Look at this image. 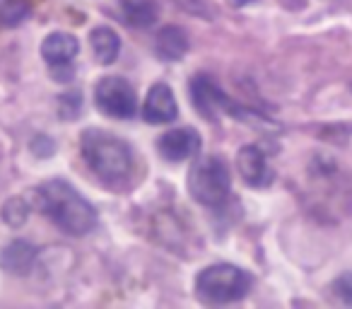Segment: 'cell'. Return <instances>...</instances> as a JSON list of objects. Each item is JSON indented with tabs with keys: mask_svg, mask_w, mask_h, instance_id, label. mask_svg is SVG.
I'll list each match as a JSON object with an SVG mask.
<instances>
[{
	"mask_svg": "<svg viewBox=\"0 0 352 309\" xmlns=\"http://www.w3.org/2000/svg\"><path fill=\"white\" fill-rule=\"evenodd\" d=\"M36 201H39L41 213L65 235L82 237L97 225L94 206L63 179H51V182L41 184L36 191Z\"/></svg>",
	"mask_w": 352,
	"mask_h": 309,
	"instance_id": "6da1fadb",
	"label": "cell"
},
{
	"mask_svg": "<svg viewBox=\"0 0 352 309\" xmlns=\"http://www.w3.org/2000/svg\"><path fill=\"white\" fill-rule=\"evenodd\" d=\"M80 150L87 167L109 187L126 182L133 169V152L128 142L102 128H87L80 140Z\"/></svg>",
	"mask_w": 352,
	"mask_h": 309,
	"instance_id": "7a4b0ae2",
	"label": "cell"
},
{
	"mask_svg": "<svg viewBox=\"0 0 352 309\" xmlns=\"http://www.w3.org/2000/svg\"><path fill=\"white\" fill-rule=\"evenodd\" d=\"M251 275L232 264L208 266L196 278V295L206 304H232L249 295Z\"/></svg>",
	"mask_w": 352,
	"mask_h": 309,
	"instance_id": "3957f363",
	"label": "cell"
},
{
	"mask_svg": "<svg viewBox=\"0 0 352 309\" xmlns=\"http://www.w3.org/2000/svg\"><path fill=\"white\" fill-rule=\"evenodd\" d=\"M186 187H188V193L193 196V201H198L201 206H208V208L225 206L232 193L230 167L225 164V160L215 158V155L198 158L196 162L191 164Z\"/></svg>",
	"mask_w": 352,
	"mask_h": 309,
	"instance_id": "277c9868",
	"label": "cell"
},
{
	"mask_svg": "<svg viewBox=\"0 0 352 309\" xmlns=\"http://www.w3.org/2000/svg\"><path fill=\"white\" fill-rule=\"evenodd\" d=\"M94 102L102 114L118 121L133 118L138 111V99H135V87L128 83L126 78H102L94 87Z\"/></svg>",
	"mask_w": 352,
	"mask_h": 309,
	"instance_id": "5b68a950",
	"label": "cell"
},
{
	"mask_svg": "<svg viewBox=\"0 0 352 309\" xmlns=\"http://www.w3.org/2000/svg\"><path fill=\"white\" fill-rule=\"evenodd\" d=\"M78 39L65 32H54L41 41V58L51 68L54 80H60V83H68L73 78V58L78 56Z\"/></svg>",
	"mask_w": 352,
	"mask_h": 309,
	"instance_id": "8992f818",
	"label": "cell"
},
{
	"mask_svg": "<svg viewBox=\"0 0 352 309\" xmlns=\"http://www.w3.org/2000/svg\"><path fill=\"white\" fill-rule=\"evenodd\" d=\"M157 150L166 162H184L201 152V136L196 128H174L157 140Z\"/></svg>",
	"mask_w": 352,
	"mask_h": 309,
	"instance_id": "52a82bcc",
	"label": "cell"
},
{
	"mask_svg": "<svg viewBox=\"0 0 352 309\" xmlns=\"http://www.w3.org/2000/svg\"><path fill=\"white\" fill-rule=\"evenodd\" d=\"M176 116H179V107H176L174 92H171L169 85H152L145 97V104H142V118L152 126H162V123H171Z\"/></svg>",
	"mask_w": 352,
	"mask_h": 309,
	"instance_id": "ba28073f",
	"label": "cell"
},
{
	"mask_svg": "<svg viewBox=\"0 0 352 309\" xmlns=\"http://www.w3.org/2000/svg\"><path fill=\"white\" fill-rule=\"evenodd\" d=\"M236 169L241 179L254 189H263L273 182V169L268 167V160L258 145H244L236 152Z\"/></svg>",
	"mask_w": 352,
	"mask_h": 309,
	"instance_id": "9c48e42d",
	"label": "cell"
},
{
	"mask_svg": "<svg viewBox=\"0 0 352 309\" xmlns=\"http://www.w3.org/2000/svg\"><path fill=\"white\" fill-rule=\"evenodd\" d=\"M191 99L196 111L203 118H215L220 109H232V102L222 94V89L208 75H196L191 83Z\"/></svg>",
	"mask_w": 352,
	"mask_h": 309,
	"instance_id": "30bf717a",
	"label": "cell"
},
{
	"mask_svg": "<svg viewBox=\"0 0 352 309\" xmlns=\"http://www.w3.org/2000/svg\"><path fill=\"white\" fill-rule=\"evenodd\" d=\"M188 51V34L176 25H166L155 36V54L162 61H182Z\"/></svg>",
	"mask_w": 352,
	"mask_h": 309,
	"instance_id": "8fae6325",
	"label": "cell"
},
{
	"mask_svg": "<svg viewBox=\"0 0 352 309\" xmlns=\"http://www.w3.org/2000/svg\"><path fill=\"white\" fill-rule=\"evenodd\" d=\"M36 259V249L25 239H15L0 251V266L8 273H20L25 275L27 270H32Z\"/></svg>",
	"mask_w": 352,
	"mask_h": 309,
	"instance_id": "7c38bea8",
	"label": "cell"
},
{
	"mask_svg": "<svg viewBox=\"0 0 352 309\" xmlns=\"http://www.w3.org/2000/svg\"><path fill=\"white\" fill-rule=\"evenodd\" d=\"M89 46L99 65H111L121 54V39L111 27H97L89 34Z\"/></svg>",
	"mask_w": 352,
	"mask_h": 309,
	"instance_id": "4fadbf2b",
	"label": "cell"
},
{
	"mask_svg": "<svg viewBox=\"0 0 352 309\" xmlns=\"http://www.w3.org/2000/svg\"><path fill=\"white\" fill-rule=\"evenodd\" d=\"M123 22L133 27H150L157 17V8L152 0H123Z\"/></svg>",
	"mask_w": 352,
	"mask_h": 309,
	"instance_id": "5bb4252c",
	"label": "cell"
},
{
	"mask_svg": "<svg viewBox=\"0 0 352 309\" xmlns=\"http://www.w3.org/2000/svg\"><path fill=\"white\" fill-rule=\"evenodd\" d=\"M30 15V6L25 0H0V25L15 27Z\"/></svg>",
	"mask_w": 352,
	"mask_h": 309,
	"instance_id": "9a60e30c",
	"label": "cell"
},
{
	"mask_svg": "<svg viewBox=\"0 0 352 309\" xmlns=\"http://www.w3.org/2000/svg\"><path fill=\"white\" fill-rule=\"evenodd\" d=\"M30 217V206H27L22 198H10V201L3 206V220L10 227H22Z\"/></svg>",
	"mask_w": 352,
	"mask_h": 309,
	"instance_id": "2e32d148",
	"label": "cell"
},
{
	"mask_svg": "<svg viewBox=\"0 0 352 309\" xmlns=\"http://www.w3.org/2000/svg\"><path fill=\"white\" fill-rule=\"evenodd\" d=\"M333 295H336L342 304H350L352 307V273H342L340 278H336V283H333Z\"/></svg>",
	"mask_w": 352,
	"mask_h": 309,
	"instance_id": "e0dca14e",
	"label": "cell"
}]
</instances>
